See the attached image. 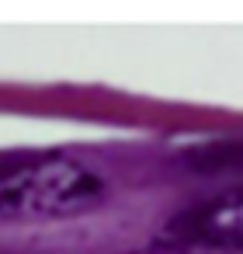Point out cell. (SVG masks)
<instances>
[{"mask_svg": "<svg viewBox=\"0 0 243 254\" xmlns=\"http://www.w3.org/2000/svg\"><path fill=\"white\" fill-rule=\"evenodd\" d=\"M104 178L70 153H0V219H49L101 205Z\"/></svg>", "mask_w": 243, "mask_h": 254, "instance_id": "cell-1", "label": "cell"}, {"mask_svg": "<svg viewBox=\"0 0 243 254\" xmlns=\"http://www.w3.org/2000/svg\"><path fill=\"white\" fill-rule=\"evenodd\" d=\"M194 171L201 174H222V178H243V139H222L201 146L194 157Z\"/></svg>", "mask_w": 243, "mask_h": 254, "instance_id": "cell-3", "label": "cell"}, {"mask_svg": "<svg viewBox=\"0 0 243 254\" xmlns=\"http://www.w3.org/2000/svg\"><path fill=\"white\" fill-rule=\"evenodd\" d=\"M170 240L208 251H243V188L188 205L170 219Z\"/></svg>", "mask_w": 243, "mask_h": 254, "instance_id": "cell-2", "label": "cell"}]
</instances>
